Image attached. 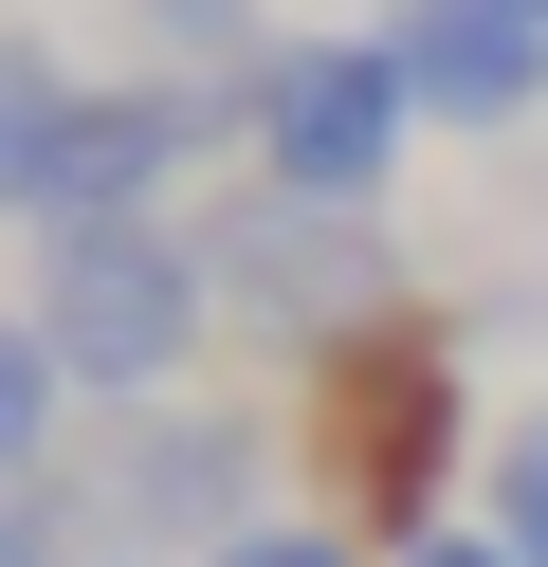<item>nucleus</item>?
<instances>
[{
    "instance_id": "9",
    "label": "nucleus",
    "mask_w": 548,
    "mask_h": 567,
    "mask_svg": "<svg viewBox=\"0 0 548 567\" xmlns=\"http://www.w3.org/2000/svg\"><path fill=\"white\" fill-rule=\"evenodd\" d=\"M494 549L548 567V421H511V440H494Z\"/></svg>"
},
{
    "instance_id": "12",
    "label": "nucleus",
    "mask_w": 548,
    "mask_h": 567,
    "mask_svg": "<svg viewBox=\"0 0 548 567\" xmlns=\"http://www.w3.org/2000/svg\"><path fill=\"white\" fill-rule=\"evenodd\" d=\"M19 567H73V549H55V530H19Z\"/></svg>"
},
{
    "instance_id": "10",
    "label": "nucleus",
    "mask_w": 548,
    "mask_h": 567,
    "mask_svg": "<svg viewBox=\"0 0 548 567\" xmlns=\"http://www.w3.org/2000/svg\"><path fill=\"white\" fill-rule=\"evenodd\" d=\"M219 567H365V549H348V530H329V513H292V530L256 513V530H238V549H219Z\"/></svg>"
},
{
    "instance_id": "5",
    "label": "nucleus",
    "mask_w": 548,
    "mask_h": 567,
    "mask_svg": "<svg viewBox=\"0 0 548 567\" xmlns=\"http://www.w3.org/2000/svg\"><path fill=\"white\" fill-rule=\"evenodd\" d=\"M73 513H92L110 549H201V567H219V549L256 530V421H201V403H128V440H110L92 476L55 457V476L19 494V530H73Z\"/></svg>"
},
{
    "instance_id": "6",
    "label": "nucleus",
    "mask_w": 548,
    "mask_h": 567,
    "mask_svg": "<svg viewBox=\"0 0 548 567\" xmlns=\"http://www.w3.org/2000/svg\"><path fill=\"white\" fill-rule=\"evenodd\" d=\"M402 128H421V92H402L384 38H275V55H256V184H292V202H365V220H384Z\"/></svg>"
},
{
    "instance_id": "8",
    "label": "nucleus",
    "mask_w": 548,
    "mask_h": 567,
    "mask_svg": "<svg viewBox=\"0 0 548 567\" xmlns=\"http://www.w3.org/2000/svg\"><path fill=\"white\" fill-rule=\"evenodd\" d=\"M146 55H183V74H256V55H275V38H256V0H146Z\"/></svg>"
},
{
    "instance_id": "11",
    "label": "nucleus",
    "mask_w": 548,
    "mask_h": 567,
    "mask_svg": "<svg viewBox=\"0 0 548 567\" xmlns=\"http://www.w3.org/2000/svg\"><path fill=\"white\" fill-rule=\"evenodd\" d=\"M402 567H511V549H494V530H421Z\"/></svg>"
},
{
    "instance_id": "4",
    "label": "nucleus",
    "mask_w": 548,
    "mask_h": 567,
    "mask_svg": "<svg viewBox=\"0 0 548 567\" xmlns=\"http://www.w3.org/2000/svg\"><path fill=\"white\" fill-rule=\"evenodd\" d=\"M311 457H329V494H348L365 530L421 549V530H438V457H457V330H438V311L348 330L311 367Z\"/></svg>"
},
{
    "instance_id": "3",
    "label": "nucleus",
    "mask_w": 548,
    "mask_h": 567,
    "mask_svg": "<svg viewBox=\"0 0 548 567\" xmlns=\"http://www.w3.org/2000/svg\"><path fill=\"white\" fill-rule=\"evenodd\" d=\"M201 293H219V330H256V348H348V330H384L402 311V238L365 220V202H292V184H238L201 220Z\"/></svg>"
},
{
    "instance_id": "2",
    "label": "nucleus",
    "mask_w": 548,
    "mask_h": 567,
    "mask_svg": "<svg viewBox=\"0 0 548 567\" xmlns=\"http://www.w3.org/2000/svg\"><path fill=\"white\" fill-rule=\"evenodd\" d=\"M19 330L73 367V403H165V367L219 330L201 238H165V220H55V238H37Z\"/></svg>"
},
{
    "instance_id": "1",
    "label": "nucleus",
    "mask_w": 548,
    "mask_h": 567,
    "mask_svg": "<svg viewBox=\"0 0 548 567\" xmlns=\"http://www.w3.org/2000/svg\"><path fill=\"white\" fill-rule=\"evenodd\" d=\"M219 128H256V74H146V92H73L55 55H0V202H19L37 238L55 220H146V184H165L183 147H219Z\"/></svg>"
},
{
    "instance_id": "7",
    "label": "nucleus",
    "mask_w": 548,
    "mask_h": 567,
    "mask_svg": "<svg viewBox=\"0 0 548 567\" xmlns=\"http://www.w3.org/2000/svg\"><path fill=\"white\" fill-rule=\"evenodd\" d=\"M384 55H402V92H421L438 128H511V111H548V0H402Z\"/></svg>"
}]
</instances>
